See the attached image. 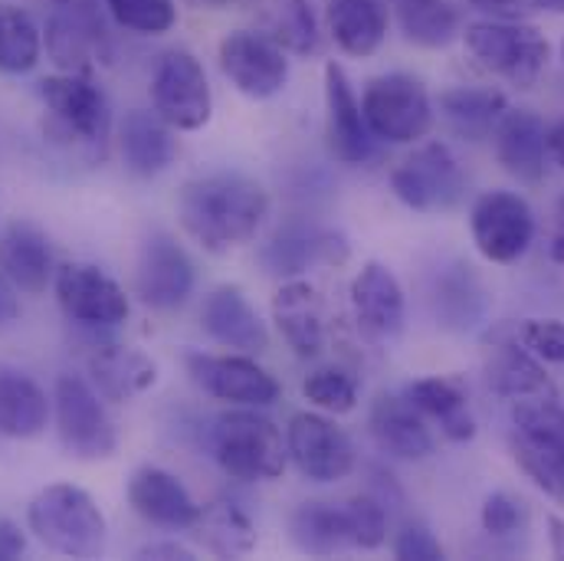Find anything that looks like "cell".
Segmentation results:
<instances>
[{"mask_svg": "<svg viewBox=\"0 0 564 561\" xmlns=\"http://www.w3.org/2000/svg\"><path fill=\"white\" fill-rule=\"evenodd\" d=\"M270 214V194L247 174H204L181 187L177 220L207 253L247 247Z\"/></svg>", "mask_w": 564, "mask_h": 561, "instance_id": "cell-1", "label": "cell"}, {"mask_svg": "<svg viewBox=\"0 0 564 561\" xmlns=\"http://www.w3.org/2000/svg\"><path fill=\"white\" fill-rule=\"evenodd\" d=\"M26 526L50 552L66 559H99L106 552V516L96 499L73 483L40 489L26 506Z\"/></svg>", "mask_w": 564, "mask_h": 561, "instance_id": "cell-2", "label": "cell"}, {"mask_svg": "<svg viewBox=\"0 0 564 561\" xmlns=\"http://www.w3.org/2000/svg\"><path fill=\"white\" fill-rule=\"evenodd\" d=\"M207 446H210V456L217 460V466L240 483L276 479L282 476L285 456H289L280 427L270 418L257 414V408L220 414L210 423Z\"/></svg>", "mask_w": 564, "mask_h": 561, "instance_id": "cell-3", "label": "cell"}, {"mask_svg": "<svg viewBox=\"0 0 564 561\" xmlns=\"http://www.w3.org/2000/svg\"><path fill=\"white\" fill-rule=\"evenodd\" d=\"M466 50L469 56L489 69L492 76L512 83L516 89H532L549 60H552V43L549 36L532 26V23H519V20H482V23H469L466 33Z\"/></svg>", "mask_w": 564, "mask_h": 561, "instance_id": "cell-4", "label": "cell"}, {"mask_svg": "<svg viewBox=\"0 0 564 561\" xmlns=\"http://www.w3.org/2000/svg\"><path fill=\"white\" fill-rule=\"evenodd\" d=\"M512 456L545 496L564 506V408L558 398L516 401Z\"/></svg>", "mask_w": 564, "mask_h": 561, "instance_id": "cell-5", "label": "cell"}, {"mask_svg": "<svg viewBox=\"0 0 564 561\" xmlns=\"http://www.w3.org/2000/svg\"><path fill=\"white\" fill-rule=\"evenodd\" d=\"M40 96L50 112V136L63 144H73L89 154H102L109 129H112V106L102 86L93 83V76H46L40 83Z\"/></svg>", "mask_w": 564, "mask_h": 561, "instance_id": "cell-6", "label": "cell"}, {"mask_svg": "<svg viewBox=\"0 0 564 561\" xmlns=\"http://www.w3.org/2000/svg\"><path fill=\"white\" fill-rule=\"evenodd\" d=\"M102 401L106 398L83 375L56 378V391H53L56 433L73 460L96 463V460H109L119 450V430Z\"/></svg>", "mask_w": 564, "mask_h": 561, "instance_id": "cell-7", "label": "cell"}, {"mask_svg": "<svg viewBox=\"0 0 564 561\" xmlns=\"http://www.w3.org/2000/svg\"><path fill=\"white\" fill-rule=\"evenodd\" d=\"M371 136L391 144H414L433 129V103L421 79L408 73H388L368 83L361 99Z\"/></svg>", "mask_w": 564, "mask_h": 561, "instance_id": "cell-8", "label": "cell"}, {"mask_svg": "<svg viewBox=\"0 0 564 561\" xmlns=\"http://www.w3.org/2000/svg\"><path fill=\"white\" fill-rule=\"evenodd\" d=\"M151 106L177 132H197L214 116V96L200 60L187 50H171L151 76Z\"/></svg>", "mask_w": 564, "mask_h": 561, "instance_id": "cell-9", "label": "cell"}, {"mask_svg": "<svg viewBox=\"0 0 564 561\" xmlns=\"http://www.w3.org/2000/svg\"><path fill=\"white\" fill-rule=\"evenodd\" d=\"M391 191L411 211L443 214L466 197V174L443 141H430L394 168Z\"/></svg>", "mask_w": 564, "mask_h": 561, "instance_id": "cell-10", "label": "cell"}, {"mask_svg": "<svg viewBox=\"0 0 564 561\" xmlns=\"http://www.w3.org/2000/svg\"><path fill=\"white\" fill-rule=\"evenodd\" d=\"M476 250L489 263H516L535 240V214L525 197L512 191H486L469 214Z\"/></svg>", "mask_w": 564, "mask_h": 561, "instance_id": "cell-11", "label": "cell"}, {"mask_svg": "<svg viewBox=\"0 0 564 561\" xmlns=\"http://www.w3.org/2000/svg\"><path fill=\"white\" fill-rule=\"evenodd\" d=\"M285 453L308 483H341L355 470V443L335 421L299 411L285 427Z\"/></svg>", "mask_w": 564, "mask_h": 561, "instance_id": "cell-12", "label": "cell"}, {"mask_svg": "<svg viewBox=\"0 0 564 561\" xmlns=\"http://www.w3.org/2000/svg\"><path fill=\"white\" fill-rule=\"evenodd\" d=\"M224 76L247 99H273L289 83V56L260 30H234L217 50Z\"/></svg>", "mask_w": 564, "mask_h": 561, "instance_id": "cell-13", "label": "cell"}, {"mask_svg": "<svg viewBox=\"0 0 564 561\" xmlns=\"http://www.w3.org/2000/svg\"><path fill=\"white\" fill-rule=\"evenodd\" d=\"M187 375L191 381L227 404H240V408H270L280 401V381L257 365L247 355H204V352H191L187 358Z\"/></svg>", "mask_w": 564, "mask_h": 561, "instance_id": "cell-14", "label": "cell"}, {"mask_svg": "<svg viewBox=\"0 0 564 561\" xmlns=\"http://www.w3.org/2000/svg\"><path fill=\"white\" fill-rule=\"evenodd\" d=\"M59 309L83 328H116L129 319V295L106 270L93 263H66L53 277Z\"/></svg>", "mask_w": 564, "mask_h": 561, "instance_id": "cell-15", "label": "cell"}, {"mask_svg": "<svg viewBox=\"0 0 564 561\" xmlns=\"http://www.w3.org/2000/svg\"><path fill=\"white\" fill-rule=\"evenodd\" d=\"M194 282H197L194 263L174 237L151 234L141 244L139 267H135V292L144 305L177 309L194 292Z\"/></svg>", "mask_w": 564, "mask_h": 561, "instance_id": "cell-16", "label": "cell"}, {"mask_svg": "<svg viewBox=\"0 0 564 561\" xmlns=\"http://www.w3.org/2000/svg\"><path fill=\"white\" fill-rule=\"evenodd\" d=\"M200 325L204 332L240 355H260L270 348V328L260 319V312L250 305L240 285H217L200 309Z\"/></svg>", "mask_w": 564, "mask_h": 561, "instance_id": "cell-17", "label": "cell"}, {"mask_svg": "<svg viewBox=\"0 0 564 561\" xmlns=\"http://www.w3.org/2000/svg\"><path fill=\"white\" fill-rule=\"evenodd\" d=\"M325 112H328L325 139L332 154L345 164H365L375 154V136L338 63H325Z\"/></svg>", "mask_w": 564, "mask_h": 561, "instance_id": "cell-18", "label": "cell"}, {"mask_svg": "<svg viewBox=\"0 0 564 561\" xmlns=\"http://www.w3.org/2000/svg\"><path fill=\"white\" fill-rule=\"evenodd\" d=\"M351 305L365 335L391 342L404 332L408 299L398 277L384 263H365V270L351 282Z\"/></svg>", "mask_w": 564, "mask_h": 561, "instance_id": "cell-19", "label": "cell"}, {"mask_svg": "<svg viewBox=\"0 0 564 561\" xmlns=\"http://www.w3.org/2000/svg\"><path fill=\"white\" fill-rule=\"evenodd\" d=\"M267 273L299 277L312 267H338L348 260V240L335 230L318 227H285L260 253Z\"/></svg>", "mask_w": 564, "mask_h": 561, "instance_id": "cell-20", "label": "cell"}, {"mask_svg": "<svg viewBox=\"0 0 564 561\" xmlns=\"http://www.w3.org/2000/svg\"><path fill=\"white\" fill-rule=\"evenodd\" d=\"M129 503L144 522L158 529H191L200 513L184 483L161 466H141L132 473Z\"/></svg>", "mask_w": 564, "mask_h": 561, "instance_id": "cell-21", "label": "cell"}, {"mask_svg": "<svg viewBox=\"0 0 564 561\" xmlns=\"http://www.w3.org/2000/svg\"><path fill=\"white\" fill-rule=\"evenodd\" d=\"M273 319L285 345L299 358H315L325 348V302L315 285L292 280L280 285L273 299Z\"/></svg>", "mask_w": 564, "mask_h": 561, "instance_id": "cell-22", "label": "cell"}, {"mask_svg": "<svg viewBox=\"0 0 564 561\" xmlns=\"http://www.w3.org/2000/svg\"><path fill=\"white\" fill-rule=\"evenodd\" d=\"M368 430L381 453L394 460H426L433 453V436L423 423V414L398 395H381L368 414Z\"/></svg>", "mask_w": 564, "mask_h": 561, "instance_id": "cell-23", "label": "cell"}, {"mask_svg": "<svg viewBox=\"0 0 564 561\" xmlns=\"http://www.w3.org/2000/svg\"><path fill=\"white\" fill-rule=\"evenodd\" d=\"M492 136H496V158L512 177H519L525 184H539L545 177L549 129L535 112L509 109Z\"/></svg>", "mask_w": 564, "mask_h": 561, "instance_id": "cell-24", "label": "cell"}, {"mask_svg": "<svg viewBox=\"0 0 564 561\" xmlns=\"http://www.w3.org/2000/svg\"><path fill=\"white\" fill-rule=\"evenodd\" d=\"M0 270L20 292L40 295L56 277L50 237L26 220L10 224L0 237Z\"/></svg>", "mask_w": 564, "mask_h": 561, "instance_id": "cell-25", "label": "cell"}, {"mask_svg": "<svg viewBox=\"0 0 564 561\" xmlns=\"http://www.w3.org/2000/svg\"><path fill=\"white\" fill-rule=\"evenodd\" d=\"M43 46H46V56L56 63V69L73 73V76H89L93 60L112 63V40L99 36L89 23L56 7L46 20Z\"/></svg>", "mask_w": 564, "mask_h": 561, "instance_id": "cell-26", "label": "cell"}, {"mask_svg": "<svg viewBox=\"0 0 564 561\" xmlns=\"http://www.w3.org/2000/svg\"><path fill=\"white\" fill-rule=\"evenodd\" d=\"M430 309L436 325L449 332H473L486 315V292L473 267L449 263L430 282Z\"/></svg>", "mask_w": 564, "mask_h": 561, "instance_id": "cell-27", "label": "cell"}, {"mask_svg": "<svg viewBox=\"0 0 564 561\" xmlns=\"http://www.w3.org/2000/svg\"><path fill=\"white\" fill-rule=\"evenodd\" d=\"M89 375H93L96 391L106 401L126 404V401L144 395L158 381V365L144 352L109 342L89 355Z\"/></svg>", "mask_w": 564, "mask_h": 561, "instance_id": "cell-28", "label": "cell"}, {"mask_svg": "<svg viewBox=\"0 0 564 561\" xmlns=\"http://www.w3.org/2000/svg\"><path fill=\"white\" fill-rule=\"evenodd\" d=\"M486 381L499 398L525 401V398H558L545 365L529 348H519L516 342L496 345V352L486 362Z\"/></svg>", "mask_w": 564, "mask_h": 561, "instance_id": "cell-29", "label": "cell"}, {"mask_svg": "<svg viewBox=\"0 0 564 561\" xmlns=\"http://www.w3.org/2000/svg\"><path fill=\"white\" fill-rule=\"evenodd\" d=\"M46 391L20 368L0 365V433L13 440H33L50 423Z\"/></svg>", "mask_w": 564, "mask_h": 561, "instance_id": "cell-30", "label": "cell"}, {"mask_svg": "<svg viewBox=\"0 0 564 561\" xmlns=\"http://www.w3.org/2000/svg\"><path fill=\"white\" fill-rule=\"evenodd\" d=\"M257 20V30L276 40L285 53L308 56L318 50V20L312 0H240Z\"/></svg>", "mask_w": 564, "mask_h": 561, "instance_id": "cell-31", "label": "cell"}, {"mask_svg": "<svg viewBox=\"0 0 564 561\" xmlns=\"http://www.w3.org/2000/svg\"><path fill=\"white\" fill-rule=\"evenodd\" d=\"M328 30L341 53L365 60L388 36V10L381 0H328Z\"/></svg>", "mask_w": 564, "mask_h": 561, "instance_id": "cell-32", "label": "cell"}, {"mask_svg": "<svg viewBox=\"0 0 564 561\" xmlns=\"http://www.w3.org/2000/svg\"><path fill=\"white\" fill-rule=\"evenodd\" d=\"M177 154V141L171 126L158 112L132 109L122 122V158L126 168L139 177H158L171 168Z\"/></svg>", "mask_w": 564, "mask_h": 561, "instance_id": "cell-33", "label": "cell"}, {"mask_svg": "<svg viewBox=\"0 0 564 561\" xmlns=\"http://www.w3.org/2000/svg\"><path fill=\"white\" fill-rule=\"evenodd\" d=\"M404 398L421 411L423 418H433L440 423L443 436L453 443H469L476 436V418L469 411L466 391L453 378H421L414 381Z\"/></svg>", "mask_w": 564, "mask_h": 561, "instance_id": "cell-34", "label": "cell"}, {"mask_svg": "<svg viewBox=\"0 0 564 561\" xmlns=\"http://www.w3.org/2000/svg\"><path fill=\"white\" fill-rule=\"evenodd\" d=\"M289 539L305 555H335L341 549H355L345 503L335 506V503L315 499V503L295 506L289 516Z\"/></svg>", "mask_w": 564, "mask_h": 561, "instance_id": "cell-35", "label": "cell"}, {"mask_svg": "<svg viewBox=\"0 0 564 561\" xmlns=\"http://www.w3.org/2000/svg\"><path fill=\"white\" fill-rule=\"evenodd\" d=\"M191 532H194V539L207 552H214L220 559H240V555H250L257 549V526H253V519L237 503H230V499L207 503L197 513Z\"/></svg>", "mask_w": 564, "mask_h": 561, "instance_id": "cell-36", "label": "cell"}, {"mask_svg": "<svg viewBox=\"0 0 564 561\" xmlns=\"http://www.w3.org/2000/svg\"><path fill=\"white\" fill-rule=\"evenodd\" d=\"M440 112L446 126L466 141H482L496 132L502 116L509 112V103L499 89H446L440 96Z\"/></svg>", "mask_w": 564, "mask_h": 561, "instance_id": "cell-37", "label": "cell"}, {"mask_svg": "<svg viewBox=\"0 0 564 561\" xmlns=\"http://www.w3.org/2000/svg\"><path fill=\"white\" fill-rule=\"evenodd\" d=\"M43 56V33L33 17L13 3L0 0V73H30Z\"/></svg>", "mask_w": 564, "mask_h": 561, "instance_id": "cell-38", "label": "cell"}, {"mask_svg": "<svg viewBox=\"0 0 564 561\" xmlns=\"http://www.w3.org/2000/svg\"><path fill=\"white\" fill-rule=\"evenodd\" d=\"M401 30L411 43L436 50L459 33V10L453 0H394Z\"/></svg>", "mask_w": 564, "mask_h": 561, "instance_id": "cell-39", "label": "cell"}, {"mask_svg": "<svg viewBox=\"0 0 564 561\" xmlns=\"http://www.w3.org/2000/svg\"><path fill=\"white\" fill-rule=\"evenodd\" d=\"M302 395L328 414H348L358 408V378L345 368H315L302 381Z\"/></svg>", "mask_w": 564, "mask_h": 561, "instance_id": "cell-40", "label": "cell"}, {"mask_svg": "<svg viewBox=\"0 0 564 561\" xmlns=\"http://www.w3.org/2000/svg\"><path fill=\"white\" fill-rule=\"evenodd\" d=\"M112 20L139 36H161L177 23L174 0H106Z\"/></svg>", "mask_w": 564, "mask_h": 561, "instance_id": "cell-41", "label": "cell"}, {"mask_svg": "<svg viewBox=\"0 0 564 561\" xmlns=\"http://www.w3.org/2000/svg\"><path fill=\"white\" fill-rule=\"evenodd\" d=\"M345 513H348V526H351V546L355 549H381L384 539H388V509L381 499L361 493V496H351L345 503Z\"/></svg>", "mask_w": 564, "mask_h": 561, "instance_id": "cell-42", "label": "cell"}, {"mask_svg": "<svg viewBox=\"0 0 564 561\" xmlns=\"http://www.w3.org/2000/svg\"><path fill=\"white\" fill-rule=\"evenodd\" d=\"M525 519H529V509L519 496L512 493H489L486 503H482V529L489 536H516L519 529H525Z\"/></svg>", "mask_w": 564, "mask_h": 561, "instance_id": "cell-43", "label": "cell"}, {"mask_svg": "<svg viewBox=\"0 0 564 561\" xmlns=\"http://www.w3.org/2000/svg\"><path fill=\"white\" fill-rule=\"evenodd\" d=\"M522 345L542 362L564 365V322L558 319H529L522 325Z\"/></svg>", "mask_w": 564, "mask_h": 561, "instance_id": "cell-44", "label": "cell"}, {"mask_svg": "<svg viewBox=\"0 0 564 561\" xmlns=\"http://www.w3.org/2000/svg\"><path fill=\"white\" fill-rule=\"evenodd\" d=\"M394 559L401 561H443L446 559V552H443V546L436 542V536L421 526V522H411V526H404V532L398 536V542H394Z\"/></svg>", "mask_w": 564, "mask_h": 561, "instance_id": "cell-45", "label": "cell"}, {"mask_svg": "<svg viewBox=\"0 0 564 561\" xmlns=\"http://www.w3.org/2000/svg\"><path fill=\"white\" fill-rule=\"evenodd\" d=\"M56 10H66L73 17H79L83 23H89L99 36L109 40V30H106V20H102V10H99V0H50Z\"/></svg>", "mask_w": 564, "mask_h": 561, "instance_id": "cell-46", "label": "cell"}, {"mask_svg": "<svg viewBox=\"0 0 564 561\" xmlns=\"http://www.w3.org/2000/svg\"><path fill=\"white\" fill-rule=\"evenodd\" d=\"M473 10H482V13H492L499 20H519L532 0H466Z\"/></svg>", "mask_w": 564, "mask_h": 561, "instance_id": "cell-47", "label": "cell"}, {"mask_svg": "<svg viewBox=\"0 0 564 561\" xmlns=\"http://www.w3.org/2000/svg\"><path fill=\"white\" fill-rule=\"evenodd\" d=\"M26 552V536L10 519H0V561L20 559Z\"/></svg>", "mask_w": 564, "mask_h": 561, "instance_id": "cell-48", "label": "cell"}, {"mask_svg": "<svg viewBox=\"0 0 564 561\" xmlns=\"http://www.w3.org/2000/svg\"><path fill=\"white\" fill-rule=\"evenodd\" d=\"M139 559H194V552L181 542H148L139 552Z\"/></svg>", "mask_w": 564, "mask_h": 561, "instance_id": "cell-49", "label": "cell"}, {"mask_svg": "<svg viewBox=\"0 0 564 561\" xmlns=\"http://www.w3.org/2000/svg\"><path fill=\"white\" fill-rule=\"evenodd\" d=\"M17 315H20V302H17V285L3 277V270H0V325H10V322H17Z\"/></svg>", "mask_w": 564, "mask_h": 561, "instance_id": "cell-50", "label": "cell"}, {"mask_svg": "<svg viewBox=\"0 0 564 561\" xmlns=\"http://www.w3.org/2000/svg\"><path fill=\"white\" fill-rule=\"evenodd\" d=\"M545 529H549V546H552V555L564 559V519L562 516H549L545 519Z\"/></svg>", "mask_w": 564, "mask_h": 561, "instance_id": "cell-51", "label": "cell"}, {"mask_svg": "<svg viewBox=\"0 0 564 561\" xmlns=\"http://www.w3.org/2000/svg\"><path fill=\"white\" fill-rule=\"evenodd\" d=\"M545 144H549V158H552L558 168H564V122H558V126H552V129H549Z\"/></svg>", "mask_w": 564, "mask_h": 561, "instance_id": "cell-52", "label": "cell"}, {"mask_svg": "<svg viewBox=\"0 0 564 561\" xmlns=\"http://www.w3.org/2000/svg\"><path fill=\"white\" fill-rule=\"evenodd\" d=\"M552 260H555V263H564V230L562 234H555V240H552Z\"/></svg>", "mask_w": 564, "mask_h": 561, "instance_id": "cell-53", "label": "cell"}, {"mask_svg": "<svg viewBox=\"0 0 564 561\" xmlns=\"http://www.w3.org/2000/svg\"><path fill=\"white\" fill-rule=\"evenodd\" d=\"M539 10H549V13H564V0H532Z\"/></svg>", "mask_w": 564, "mask_h": 561, "instance_id": "cell-54", "label": "cell"}, {"mask_svg": "<svg viewBox=\"0 0 564 561\" xmlns=\"http://www.w3.org/2000/svg\"><path fill=\"white\" fill-rule=\"evenodd\" d=\"M200 7H227V3H237V0H194Z\"/></svg>", "mask_w": 564, "mask_h": 561, "instance_id": "cell-55", "label": "cell"}, {"mask_svg": "<svg viewBox=\"0 0 564 561\" xmlns=\"http://www.w3.org/2000/svg\"><path fill=\"white\" fill-rule=\"evenodd\" d=\"M562 60H564V40H562Z\"/></svg>", "mask_w": 564, "mask_h": 561, "instance_id": "cell-56", "label": "cell"}]
</instances>
